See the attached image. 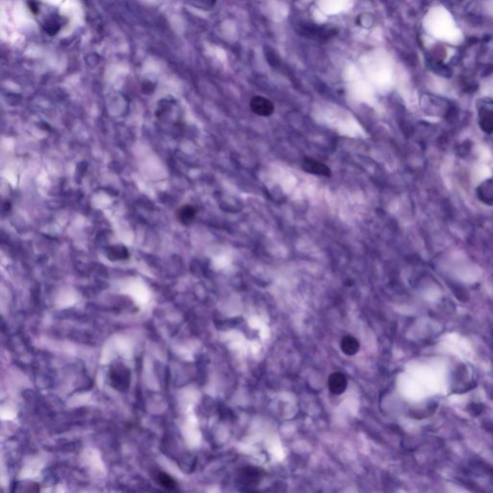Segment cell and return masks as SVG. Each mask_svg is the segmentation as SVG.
Masks as SVG:
<instances>
[{"label":"cell","mask_w":493,"mask_h":493,"mask_svg":"<svg viewBox=\"0 0 493 493\" xmlns=\"http://www.w3.org/2000/svg\"><path fill=\"white\" fill-rule=\"evenodd\" d=\"M195 216H196V210L194 207L190 206V205H186L184 207H182L179 211H178V218H179V221L184 224V225H189L191 224L194 219H195Z\"/></svg>","instance_id":"8fae6325"},{"label":"cell","mask_w":493,"mask_h":493,"mask_svg":"<svg viewBox=\"0 0 493 493\" xmlns=\"http://www.w3.org/2000/svg\"><path fill=\"white\" fill-rule=\"evenodd\" d=\"M110 251H111V254H109V256L111 258H115L116 260L123 259L128 256L127 251L123 247H121V249H119V246H114L113 250H110Z\"/></svg>","instance_id":"5bb4252c"},{"label":"cell","mask_w":493,"mask_h":493,"mask_svg":"<svg viewBox=\"0 0 493 493\" xmlns=\"http://www.w3.org/2000/svg\"><path fill=\"white\" fill-rule=\"evenodd\" d=\"M302 34L309 39L317 41H327L336 35L337 31L334 28H329L326 26H319L312 23H305L300 29Z\"/></svg>","instance_id":"7a4b0ae2"},{"label":"cell","mask_w":493,"mask_h":493,"mask_svg":"<svg viewBox=\"0 0 493 493\" xmlns=\"http://www.w3.org/2000/svg\"><path fill=\"white\" fill-rule=\"evenodd\" d=\"M263 472L252 466H247L244 467L239 471L238 475V482L239 486L242 488V491L245 492H250L253 490L254 487H256L260 480L262 479Z\"/></svg>","instance_id":"6da1fadb"},{"label":"cell","mask_w":493,"mask_h":493,"mask_svg":"<svg viewBox=\"0 0 493 493\" xmlns=\"http://www.w3.org/2000/svg\"><path fill=\"white\" fill-rule=\"evenodd\" d=\"M469 412L474 416H479L484 411V406L477 403H472L468 406Z\"/></svg>","instance_id":"9a60e30c"},{"label":"cell","mask_w":493,"mask_h":493,"mask_svg":"<svg viewBox=\"0 0 493 493\" xmlns=\"http://www.w3.org/2000/svg\"><path fill=\"white\" fill-rule=\"evenodd\" d=\"M40 485L36 484L34 482L30 481H23V482H19L16 483L14 486V492L18 493H37L40 491Z\"/></svg>","instance_id":"7c38bea8"},{"label":"cell","mask_w":493,"mask_h":493,"mask_svg":"<svg viewBox=\"0 0 493 493\" xmlns=\"http://www.w3.org/2000/svg\"><path fill=\"white\" fill-rule=\"evenodd\" d=\"M249 107L255 115L261 117H269L275 111V106L273 104V103L270 100L263 98L261 96L253 97L250 100Z\"/></svg>","instance_id":"3957f363"},{"label":"cell","mask_w":493,"mask_h":493,"mask_svg":"<svg viewBox=\"0 0 493 493\" xmlns=\"http://www.w3.org/2000/svg\"><path fill=\"white\" fill-rule=\"evenodd\" d=\"M340 347L342 352L347 355H354L359 351V342L352 335H346L342 338Z\"/></svg>","instance_id":"9c48e42d"},{"label":"cell","mask_w":493,"mask_h":493,"mask_svg":"<svg viewBox=\"0 0 493 493\" xmlns=\"http://www.w3.org/2000/svg\"><path fill=\"white\" fill-rule=\"evenodd\" d=\"M480 124L482 128L491 133L493 131V104L486 103L480 108Z\"/></svg>","instance_id":"52a82bcc"},{"label":"cell","mask_w":493,"mask_h":493,"mask_svg":"<svg viewBox=\"0 0 493 493\" xmlns=\"http://www.w3.org/2000/svg\"><path fill=\"white\" fill-rule=\"evenodd\" d=\"M154 479L160 487L164 488L167 491L172 492V491H176L177 489V484H176V481L171 476L166 474L165 472H161V471L157 472Z\"/></svg>","instance_id":"30bf717a"},{"label":"cell","mask_w":493,"mask_h":493,"mask_svg":"<svg viewBox=\"0 0 493 493\" xmlns=\"http://www.w3.org/2000/svg\"><path fill=\"white\" fill-rule=\"evenodd\" d=\"M480 198L487 204L493 203V183L488 182L483 187L480 188Z\"/></svg>","instance_id":"4fadbf2b"},{"label":"cell","mask_w":493,"mask_h":493,"mask_svg":"<svg viewBox=\"0 0 493 493\" xmlns=\"http://www.w3.org/2000/svg\"><path fill=\"white\" fill-rule=\"evenodd\" d=\"M302 168L305 172L316 176H329L330 169L324 163L312 158H305L302 162Z\"/></svg>","instance_id":"5b68a950"},{"label":"cell","mask_w":493,"mask_h":493,"mask_svg":"<svg viewBox=\"0 0 493 493\" xmlns=\"http://www.w3.org/2000/svg\"><path fill=\"white\" fill-rule=\"evenodd\" d=\"M63 21L59 15H51L42 23V28L48 35H56L62 28Z\"/></svg>","instance_id":"ba28073f"},{"label":"cell","mask_w":493,"mask_h":493,"mask_svg":"<svg viewBox=\"0 0 493 493\" xmlns=\"http://www.w3.org/2000/svg\"><path fill=\"white\" fill-rule=\"evenodd\" d=\"M348 386L347 379L344 374L340 372L332 373L328 381V387L329 391L334 395H341L345 392Z\"/></svg>","instance_id":"8992f818"},{"label":"cell","mask_w":493,"mask_h":493,"mask_svg":"<svg viewBox=\"0 0 493 493\" xmlns=\"http://www.w3.org/2000/svg\"><path fill=\"white\" fill-rule=\"evenodd\" d=\"M110 378L114 388L123 390L124 387H128L130 374L127 369H124V366L116 365L115 368L111 370Z\"/></svg>","instance_id":"277c9868"}]
</instances>
